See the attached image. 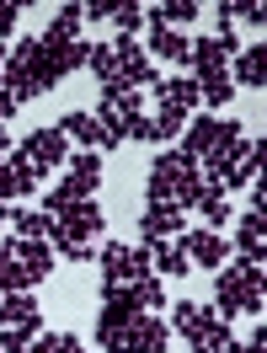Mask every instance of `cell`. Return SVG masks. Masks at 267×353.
<instances>
[{"label":"cell","mask_w":267,"mask_h":353,"mask_svg":"<svg viewBox=\"0 0 267 353\" xmlns=\"http://www.w3.org/2000/svg\"><path fill=\"white\" fill-rule=\"evenodd\" d=\"M59 81H65V75L54 70V54L38 43V32L11 48V54H6V70H0V86H6V97H11L17 108L32 102V97H43V91H54Z\"/></svg>","instance_id":"cell-1"},{"label":"cell","mask_w":267,"mask_h":353,"mask_svg":"<svg viewBox=\"0 0 267 353\" xmlns=\"http://www.w3.org/2000/svg\"><path fill=\"white\" fill-rule=\"evenodd\" d=\"M150 203H171V209H193L198 203V188H203V166L193 161L187 150H156L150 161Z\"/></svg>","instance_id":"cell-2"},{"label":"cell","mask_w":267,"mask_h":353,"mask_svg":"<svg viewBox=\"0 0 267 353\" xmlns=\"http://www.w3.org/2000/svg\"><path fill=\"white\" fill-rule=\"evenodd\" d=\"M262 284L267 273L262 263H235V268H220L214 273V316L220 321H235V316H257L262 310Z\"/></svg>","instance_id":"cell-3"},{"label":"cell","mask_w":267,"mask_h":353,"mask_svg":"<svg viewBox=\"0 0 267 353\" xmlns=\"http://www.w3.org/2000/svg\"><path fill=\"white\" fill-rule=\"evenodd\" d=\"M96 236H102V209L86 199V203H70V209H59V214H54L48 246H54L59 257H70V263H86L91 246H96Z\"/></svg>","instance_id":"cell-4"},{"label":"cell","mask_w":267,"mask_h":353,"mask_svg":"<svg viewBox=\"0 0 267 353\" xmlns=\"http://www.w3.org/2000/svg\"><path fill=\"white\" fill-rule=\"evenodd\" d=\"M171 343V327H166V316L156 310H139L123 332H112L107 337V353H166Z\"/></svg>","instance_id":"cell-5"},{"label":"cell","mask_w":267,"mask_h":353,"mask_svg":"<svg viewBox=\"0 0 267 353\" xmlns=\"http://www.w3.org/2000/svg\"><path fill=\"white\" fill-rule=\"evenodd\" d=\"M241 134V123L235 118H214V112H193L187 118V129H182V145L177 150H187L193 161H203V155H214L224 145V139H235Z\"/></svg>","instance_id":"cell-6"},{"label":"cell","mask_w":267,"mask_h":353,"mask_svg":"<svg viewBox=\"0 0 267 353\" xmlns=\"http://www.w3.org/2000/svg\"><path fill=\"white\" fill-rule=\"evenodd\" d=\"M150 273V246H123V241H107L102 246V289H118V284H134Z\"/></svg>","instance_id":"cell-7"},{"label":"cell","mask_w":267,"mask_h":353,"mask_svg":"<svg viewBox=\"0 0 267 353\" xmlns=\"http://www.w3.org/2000/svg\"><path fill=\"white\" fill-rule=\"evenodd\" d=\"M235 54H241V38H235V32H214V38H198V43H187V65H193V81H203V75H224Z\"/></svg>","instance_id":"cell-8"},{"label":"cell","mask_w":267,"mask_h":353,"mask_svg":"<svg viewBox=\"0 0 267 353\" xmlns=\"http://www.w3.org/2000/svg\"><path fill=\"white\" fill-rule=\"evenodd\" d=\"M17 155H27V161L48 176L54 166H65V161H70V139L59 134V123H54V129H32L22 139V150H17Z\"/></svg>","instance_id":"cell-9"},{"label":"cell","mask_w":267,"mask_h":353,"mask_svg":"<svg viewBox=\"0 0 267 353\" xmlns=\"http://www.w3.org/2000/svg\"><path fill=\"white\" fill-rule=\"evenodd\" d=\"M112 54H118V86L139 91V86H156V81H160L156 65H150V54L134 43V38H118V43H112Z\"/></svg>","instance_id":"cell-10"},{"label":"cell","mask_w":267,"mask_h":353,"mask_svg":"<svg viewBox=\"0 0 267 353\" xmlns=\"http://www.w3.org/2000/svg\"><path fill=\"white\" fill-rule=\"evenodd\" d=\"M182 257H187V263L193 268H203V273H209V268H224V257H230V246H224V236L220 230H209V225H198V230H187V236H182Z\"/></svg>","instance_id":"cell-11"},{"label":"cell","mask_w":267,"mask_h":353,"mask_svg":"<svg viewBox=\"0 0 267 353\" xmlns=\"http://www.w3.org/2000/svg\"><path fill=\"white\" fill-rule=\"evenodd\" d=\"M0 327L43 337V310H38V300H32V294H0Z\"/></svg>","instance_id":"cell-12"},{"label":"cell","mask_w":267,"mask_h":353,"mask_svg":"<svg viewBox=\"0 0 267 353\" xmlns=\"http://www.w3.org/2000/svg\"><path fill=\"white\" fill-rule=\"evenodd\" d=\"M38 182H43V172H38L27 155L11 150L6 161H0V199H22V193H32Z\"/></svg>","instance_id":"cell-13"},{"label":"cell","mask_w":267,"mask_h":353,"mask_svg":"<svg viewBox=\"0 0 267 353\" xmlns=\"http://www.w3.org/2000/svg\"><path fill=\"white\" fill-rule=\"evenodd\" d=\"M182 209H171V203H150L145 214H139V236H145V246H160L171 241V236H182Z\"/></svg>","instance_id":"cell-14"},{"label":"cell","mask_w":267,"mask_h":353,"mask_svg":"<svg viewBox=\"0 0 267 353\" xmlns=\"http://www.w3.org/2000/svg\"><path fill=\"white\" fill-rule=\"evenodd\" d=\"M230 86H246V91H262V81H267V48L262 43H251V48H241L235 59H230Z\"/></svg>","instance_id":"cell-15"},{"label":"cell","mask_w":267,"mask_h":353,"mask_svg":"<svg viewBox=\"0 0 267 353\" xmlns=\"http://www.w3.org/2000/svg\"><path fill=\"white\" fill-rule=\"evenodd\" d=\"M156 108H166V112H198V81L193 75H177V81H156Z\"/></svg>","instance_id":"cell-16"},{"label":"cell","mask_w":267,"mask_h":353,"mask_svg":"<svg viewBox=\"0 0 267 353\" xmlns=\"http://www.w3.org/2000/svg\"><path fill=\"white\" fill-rule=\"evenodd\" d=\"M166 327L177 332V337H187V343H198L203 332L214 327V310H209V305H198V300H177V305H171V321H166Z\"/></svg>","instance_id":"cell-17"},{"label":"cell","mask_w":267,"mask_h":353,"mask_svg":"<svg viewBox=\"0 0 267 353\" xmlns=\"http://www.w3.org/2000/svg\"><path fill=\"white\" fill-rule=\"evenodd\" d=\"M11 257L27 268L32 284H43L48 273H54V246H48V241H11Z\"/></svg>","instance_id":"cell-18"},{"label":"cell","mask_w":267,"mask_h":353,"mask_svg":"<svg viewBox=\"0 0 267 353\" xmlns=\"http://www.w3.org/2000/svg\"><path fill=\"white\" fill-rule=\"evenodd\" d=\"M59 134H65V139H81V150H107L96 112H65V118H59Z\"/></svg>","instance_id":"cell-19"},{"label":"cell","mask_w":267,"mask_h":353,"mask_svg":"<svg viewBox=\"0 0 267 353\" xmlns=\"http://www.w3.org/2000/svg\"><path fill=\"white\" fill-rule=\"evenodd\" d=\"M262 236H267V220L262 214H251V209H246L241 220H235V252H241L246 263H262Z\"/></svg>","instance_id":"cell-20"},{"label":"cell","mask_w":267,"mask_h":353,"mask_svg":"<svg viewBox=\"0 0 267 353\" xmlns=\"http://www.w3.org/2000/svg\"><path fill=\"white\" fill-rule=\"evenodd\" d=\"M198 11H203L198 0H160V6H145V22H150V27H171V32H177V27H187Z\"/></svg>","instance_id":"cell-21"},{"label":"cell","mask_w":267,"mask_h":353,"mask_svg":"<svg viewBox=\"0 0 267 353\" xmlns=\"http://www.w3.org/2000/svg\"><path fill=\"white\" fill-rule=\"evenodd\" d=\"M150 65L156 59H166V65H187V38L182 32H171V27H150Z\"/></svg>","instance_id":"cell-22"},{"label":"cell","mask_w":267,"mask_h":353,"mask_svg":"<svg viewBox=\"0 0 267 353\" xmlns=\"http://www.w3.org/2000/svg\"><path fill=\"white\" fill-rule=\"evenodd\" d=\"M81 22H86L81 6H59V17H54L38 38H43V43H81Z\"/></svg>","instance_id":"cell-23"},{"label":"cell","mask_w":267,"mask_h":353,"mask_svg":"<svg viewBox=\"0 0 267 353\" xmlns=\"http://www.w3.org/2000/svg\"><path fill=\"white\" fill-rule=\"evenodd\" d=\"M6 225H17V241H48V230H54V214L43 209H17Z\"/></svg>","instance_id":"cell-24"},{"label":"cell","mask_w":267,"mask_h":353,"mask_svg":"<svg viewBox=\"0 0 267 353\" xmlns=\"http://www.w3.org/2000/svg\"><path fill=\"white\" fill-rule=\"evenodd\" d=\"M257 172H262V139H251V150L230 166V176H224L220 188H224V193H230V188H251V182H257Z\"/></svg>","instance_id":"cell-25"},{"label":"cell","mask_w":267,"mask_h":353,"mask_svg":"<svg viewBox=\"0 0 267 353\" xmlns=\"http://www.w3.org/2000/svg\"><path fill=\"white\" fill-rule=\"evenodd\" d=\"M32 279H27V268L11 257V241H0V294H27Z\"/></svg>","instance_id":"cell-26"},{"label":"cell","mask_w":267,"mask_h":353,"mask_svg":"<svg viewBox=\"0 0 267 353\" xmlns=\"http://www.w3.org/2000/svg\"><path fill=\"white\" fill-rule=\"evenodd\" d=\"M86 70L102 86H118V54H112V43H86Z\"/></svg>","instance_id":"cell-27"},{"label":"cell","mask_w":267,"mask_h":353,"mask_svg":"<svg viewBox=\"0 0 267 353\" xmlns=\"http://www.w3.org/2000/svg\"><path fill=\"white\" fill-rule=\"evenodd\" d=\"M150 273H166V279H182V273H193V263L182 257V246H150Z\"/></svg>","instance_id":"cell-28"},{"label":"cell","mask_w":267,"mask_h":353,"mask_svg":"<svg viewBox=\"0 0 267 353\" xmlns=\"http://www.w3.org/2000/svg\"><path fill=\"white\" fill-rule=\"evenodd\" d=\"M112 27H118V38H134L139 27H145V6L139 0H112V17H107Z\"/></svg>","instance_id":"cell-29"},{"label":"cell","mask_w":267,"mask_h":353,"mask_svg":"<svg viewBox=\"0 0 267 353\" xmlns=\"http://www.w3.org/2000/svg\"><path fill=\"white\" fill-rule=\"evenodd\" d=\"M198 102H203L209 112L224 108V102H235V86H230V75H203V81H198Z\"/></svg>","instance_id":"cell-30"},{"label":"cell","mask_w":267,"mask_h":353,"mask_svg":"<svg viewBox=\"0 0 267 353\" xmlns=\"http://www.w3.org/2000/svg\"><path fill=\"white\" fill-rule=\"evenodd\" d=\"M134 300L139 310H166V284H160V273H145V279H134Z\"/></svg>","instance_id":"cell-31"},{"label":"cell","mask_w":267,"mask_h":353,"mask_svg":"<svg viewBox=\"0 0 267 353\" xmlns=\"http://www.w3.org/2000/svg\"><path fill=\"white\" fill-rule=\"evenodd\" d=\"M230 348H235V337H230V321H220V316H214V327L193 343V353H230Z\"/></svg>","instance_id":"cell-32"},{"label":"cell","mask_w":267,"mask_h":353,"mask_svg":"<svg viewBox=\"0 0 267 353\" xmlns=\"http://www.w3.org/2000/svg\"><path fill=\"white\" fill-rule=\"evenodd\" d=\"M32 353H81V337H70V332H48V337H32Z\"/></svg>","instance_id":"cell-33"},{"label":"cell","mask_w":267,"mask_h":353,"mask_svg":"<svg viewBox=\"0 0 267 353\" xmlns=\"http://www.w3.org/2000/svg\"><path fill=\"white\" fill-rule=\"evenodd\" d=\"M230 22L262 27V22H267V6H262V0H230Z\"/></svg>","instance_id":"cell-34"},{"label":"cell","mask_w":267,"mask_h":353,"mask_svg":"<svg viewBox=\"0 0 267 353\" xmlns=\"http://www.w3.org/2000/svg\"><path fill=\"white\" fill-rule=\"evenodd\" d=\"M150 123H156V139H177V134L187 129V118H182V112H166V108H156Z\"/></svg>","instance_id":"cell-35"},{"label":"cell","mask_w":267,"mask_h":353,"mask_svg":"<svg viewBox=\"0 0 267 353\" xmlns=\"http://www.w3.org/2000/svg\"><path fill=\"white\" fill-rule=\"evenodd\" d=\"M0 353H32V337L17 327H0Z\"/></svg>","instance_id":"cell-36"},{"label":"cell","mask_w":267,"mask_h":353,"mask_svg":"<svg viewBox=\"0 0 267 353\" xmlns=\"http://www.w3.org/2000/svg\"><path fill=\"white\" fill-rule=\"evenodd\" d=\"M27 11V0H0V43H6V32L17 27V17Z\"/></svg>","instance_id":"cell-37"},{"label":"cell","mask_w":267,"mask_h":353,"mask_svg":"<svg viewBox=\"0 0 267 353\" xmlns=\"http://www.w3.org/2000/svg\"><path fill=\"white\" fill-rule=\"evenodd\" d=\"M129 139H145V145H160V139H156V123H150V118H134Z\"/></svg>","instance_id":"cell-38"},{"label":"cell","mask_w":267,"mask_h":353,"mask_svg":"<svg viewBox=\"0 0 267 353\" xmlns=\"http://www.w3.org/2000/svg\"><path fill=\"white\" fill-rule=\"evenodd\" d=\"M230 353H267V332L257 327V332H251V343H235Z\"/></svg>","instance_id":"cell-39"},{"label":"cell","mask_w":267,"mask_h":353,"mask_svg":"<svg viewBox=\"0 0 267 353\" xmlns=\"http://www.w3.org/2000/svg\"><path fill=\"white\" fill-rule=\"evenodd\" d=\"M262 209H267V188H262V182H251V214H262Z\"/></svg>","instance_id":"cell-40"},{"label":"cell","mask_w":267,"mask_h":353,"mask_svg":"<svg viewBox=\"0 0 267 353\" xmlns=\"http://www.w3.org/2000/svg\"><path fill=\"white\" fill-rule=\"evenodd\" d=\"M11 112H17V102H11V97H6V86H0V123H6Z\"/></svg>","instance_id":"cell-41"},{"label":"cell","mask_w":267,"mask_h":353,"mask_svg":"<svg viewBox=\"0 0 267 353\" xmlns=\"http://www.w3.org/2000/svg\"><path fill=\"white\" fill-rule=\"evenodd\" d=\"M11 155V134H6V123H0V161Z\"/></svg>","instance_id":"cell-42"},{"label":"cell","mask_w":267,"mask_h":353,"mask_svg":"<svg viewBox=\"0 0 267 353\" xmlns=\"http://www.w3.org/2000/svg\"><path fill=\"white\" fill-rule=\"evenodd\" d=\"M6 220H11V209H6V199H0V225H6Z\"/></svg>","instance_id":"cell-43"},{"label":"cell","mask_w":267,"mask_h":353,"mask_svg":"<svg viewBox=\"0 0 267 353\" xmlns=\"http://www.w3.org/2000/svg\"><path fill=\"white\" fill-rule=\"evenodd\" d=\"M6 54H11V48H6V43H0V70H6Z\"/></svg>","instance_id":"cell-44"}]
</instances>
